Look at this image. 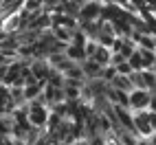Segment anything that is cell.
Masks as SVG:
<instances>
[{"label": "cell", "instance_id": "6da1fadb", "mask_svg": "<svg viewBox=\"0 0 156 145\" xmlns=\"http://www.w3.org/2000/svg\"><path fill=\"white\" fill-rule=\"evenodd\" d=\"M132 128L139 139H154V110L132 112Z\"/></svg>", "mask_w": 156, "mask_h": 145}, {"label": "cell", "instance_id": "7a4b0ae2", "mask_svg": "<svg viewBox=\"0 0 156 145\" xmlns=\"http://www.w3.org/2000/svg\"><path fill=\"white\" fill-rule=\"evenodd\" d=\"M128 108H130V112L154 110V92H150V90H132L128 95Z\"/></svg>", "mask_w": 156, "mask_h": 145}, {"label": "cell", "instance_id": "3957f363", "mask_svg": "<svg viewBox=\"0 0 156 145\" xmlns=\"http://www.w3.org/2000/svg\"><path fill=\"white\" fill-rule=\"evenodd\" d=\"M27 106H29V115H27L29 126H33L37 130H44L46 119H48V108L42 106V103H37V101H31V103H27Z\"/></svg>", "mask_w": 156, "mask_h": 145}, {"label": "cell", "instance_id": "277c9868", "mask_svg": "<svg viewBox=\"0 0 156 145\" xmlns=\"http://www.w3.org/2000/svg\"><path fill=\"white\" fill-rule=\"evenodd\" d=\"M79 68H81V72H84V79H86V81L99 79V77H101V70H103V68H101L99 64H95L92 59H84V62L79 64Z\"/></svg>", "mask_w": 156, "mask_h": 145}, {"label": "cell", "instance_id": "5b68a950", "mask_svg": "<svg viewBox=\"0 0 156 145\" xmlns=\"http://www.w3.org/2000/svg\"><path fill=\"white\" fill-rule=\"evenodd\" d=\"M42 88L44 84H29L22 88V97H24V103H31V101H35L40 95H42Z\"/></svg>", "mask_w": 156, "mask_h": 145}, {"label": "cell", "instance_id": "8992f818", "mask_svg": "<svg viewBox=\"0 0 156 145\" xmlns=\"http://www.w3.org/2000/svg\"><path fill=\"white\" fill-rule=\"evenodd\" d=\"M110 51L108 48H103V46H97V51H95V55H92L90 59L95 62V64H99L101 68H106V66H110Z\"/></svg>", "mask_w": 156, "mask_h": 145}, {"label": "cell", "instance_id": "52a82bcc", "mask_svg": "<svg viewBox=\"0 0 156 145\" xmlns=\"http://www.w3.org/2000/svg\"><path fill=\"white\" fill-rule=\"evenodd\" d=\"M110 88L119 90V92H126V95H130V92L134 90L132 84H130V79H128V77H121V75H117V77L110 81Z\"/></svg>", "mask_w": 156, "mask_h": 145}, {"label": "cell", "instance_id": "ba28073f", "mask_svg": "<svg viewBox=\"0 0 156 145\" xmlns=\"http://www.w3.org/2000/svg\"><path fill=\"white\" fill-rule=\"evenodd\" d=\"M139 51V55H141V68L143 70H154V64H156V53H152V51Z\"/></svg>", "mask_w": 156, "mask_h": 145}, {"label": "cell", "instance_id": "9c48e42d", "mask_svg": "<svg viewBox=\"0 0 156 145\" xmlns=\"http://www.w3.org/2000/svg\"><path fill=\"white\" fill-rule=\"evenodd\" d=\"M141 79H143V88L154 92V86H156V79H154V70H141Z\"/></svg>", "mask_w": 156, "mask_h": 145}, {"label": "cell", "instance_id": "30bf717a", "mask_svg": "<svg viewBox=\"0 0 156 145\" xmlns=\"http://www.w3.org/2000/svg\"><path fill=\"white\" fill-rule=\"evenodd\" d=\"M114 77H117V70H114L112 66H106V68L101 70V77H99V79H101V81H106V84H110Z\"/></svg>", "mask_w": 156, "mask_h": 145}]
</instances>
